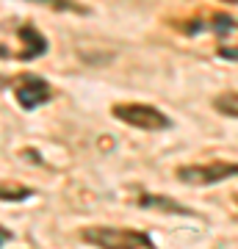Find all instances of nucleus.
<instances>
[{
  "instance_id": "20e7f679",
  "label": "nucleus",
  "mask_w": 238,
  "mask_h": 249,
  "mask_svg": "<svg viewBox=\"0 0 238 249\" xmlns=\"http://www.w3.org/2000/svg\"><path fill=\"white\" fill-rule=\"evenodd\" d=\"M14 97H17L19 108L36 111V108H42L44 103L53 100V86L44 78L34 75V72H25V75H19L17 83H14Z\"/></svg>"
},
{
  "instance_id": "f257e3e1",
  "label": "nucleus",
  "mask_w": 238,
  "mask_h": 249,
  "mask_svg": "<svg viewBox=\"0 0 238 249\" xmlns=\"http://www.w3.org/2000/svg\"><path fill=\"white\" fill-rule=\"evenodd\" d=\"M80 241H86L89 247L97 249H155L147 232L130 230V227H103V224L83 227Z\"/></svg>"
},
{
  "instance_id": "f03ea898",
  "label": "nucleus",
  "mask_w": 238,
  "mask_h": 249,
  "mask_svg": "<svg viewBox=\"0 0 238 249\" xmlns=\"http://www.w3.org/2000/svg\"><path fill=\"white\" fill-rule=\"evenodd\" d=\"M111 114L119 122L130 124L136 130H147V133H161V130L172 127V119L161 108L147 106V103H116L111 108Z\"/></svg>"
},
{
  "instance_id": "423d86ee",
  "label": "nucleus",
  "mask_w": 238,
  "mask_h": 249,
  "mask_svg": "<svg viewBox=\"0 0 238 249\" xmlns=\"http://www.w3.org/2000/svg\"><path fill=\"white\" fill-rule=\"evenodd\" d=\"M139 208H147V211H164V213H177V216H194L191 208L180 205L177 199H169L164 194H141L139 196Z\"/></svg>"
},
{
  "instance_id": "9d476101",
  "label": "nucleus",
  "mask_w": 238,
  "mask_h": 249,
  "mask_svg": "<svg viewBox=\"0 0 238 249\" xmlns=\"http://www.w3.org/2000/svg\"><path fill=\"white\" fill-rule=\"evenodd\" d=\"M208 28H211V31L219 36V39H224L227 34H233V31L238 28V22L230 17V14H213L211 22H208Z\"/></svg>"
},
{
  "instance_id": "7ed1b4c3",
  "label": "nucleus",
  "mask_w": 238,
  "mask_h": 249,
  "mask_svg": "<svg viewBox=\"0 0 238 249\" xmlns=\"http://www.w3.org/2000/svg\"><path fill=\"white\" fill-rule=\"evenodd\" d=\"M175 178L185 186H216L224 180L238 178V163L233 160H213V163H188L177 166Z\"/></svg>"
},
{
  "instance_id": "39448f33",
  "label": "nucleus",
  "mask_w": 238,
  "mask_h": 249,
  "mask_svg": "<svg viewBox=\"0 0 238 249\" xmlns=\"http://www.w3.org/2000/svg\"><path fill=\"white\" fill-rule=\"evenodd\" d=\"M17 34H19V39H22V45H25V50L17 53L19 61H31V58H39V55L47 53V39H44V34L36 25L25 22V25H19Z\"/></svg>"
},
{
  "instance_id": "9b49d317",
  "label": "nucleus",
  "mask_w": 238,
  "mask_h": 249,
  "mask_svg": "<svg viewBox=\"0 0 238 249\" xmlns=\"http://www.w3.org/2000/svg\"><path fill=\"white\" fill-rule=\"evenodd\" d=\"M219 55L221 58H233V61H238V47H219Z\"/></svg>"
},
{
  "instance_id": "6e6552de",
  "label": "nucleus",
  "mask_w": 238,
  "mask_h": 249,
  "mask_svg": "<svg viewBox=\"0 0 238 249\" xmlns=\"http://www.w3.org/2000/svg\"><path fill=\"white\" fill-rule=\"evenodd\" d=\"M28 3H39L50 11H70V14H92L89 6L83 3H75V0H28Z\"/></svg>"
},
{
  "instance_id": "1a4fd4ad",
  "label": "nucleus",
  "mask_w": 238,
  "mask_h": 249,
  "mask_svg": "<svg viewBox=\"0 0 238 249\" xmlns=\"http://www.w3.org/2000/svg\"><path fill=\"white\" fill-rule=\"evenodd\" d=\"M34 196V188L19 186V183H0V199L3 202H25Z\"/></svg>"
},
{
  "instance_id": "ddd939ff",
  "label": "nucleus",
  "mask_w": 238,
  "mask_h": 249,
  "mask_svg": "<svg viewBox=\"0 0 238 249\" xmlns=\"http://www.w3.org/2000/svg\"><path fill=\"white\" fill-rule=\"evenodd\" d=\"M219 3H227V6H238V0H219Z\"/></svg>"
},
{
  "instance_id": "f8f14e48",
  "label": "nucleus",
  "mask_w": 238,
  "mask_h": 249,
  "mask_svg": "<svg viewBox=\"0 0 238 249\" xmlns=\"http://www.w3.org/2000/svg\"><path fill=\"white\" fill-rule=\"evenodd\" d=\"M9 241H14V232H11L9 227H3V224H0V247H3V244H9Z\"/></svg>"
},
{
  "instance_id": "0eeeda50",
  "label": "nucleus",
  "mask_w": 238,
  "mask_h": 249,
  "mask_svg": "<svg viewBox=\"0 0 238 249\" xmlns=\"http://www.w3.org/2000/svg\"><path fill=\"white\" fill-rule=\"evenodd\" d=\"M213 108H216L221 116L238 119V91H221V94H216V97H213Z\"/></svg>"
}]
</instances>
